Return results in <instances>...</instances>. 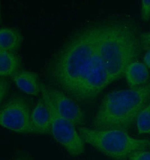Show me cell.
<instances>
[{"label":"cell","instance_id":"6da1fadb","mask_svg":"<svg viewBox=\"0 0 150 160\" xmlns=\"http://www.w3.org/2000/svg\"><path fill=\"white\" fill-rule=\"evenodd\" d=\"M99 21L70 34L51 60L49 75L54 86L74 99L98 46Z\"/></svg>","mask_w":150,"mask_h":160},{"label":"cell","instance_id":"7a4b0ae2","mask_svg":"<svg viewBox=\"0 0 150 160\" xmlns=\"http://www.w3.org/2000/svg\"><path fill=\"white\" fill-rule=\"evenodd\" d=\"M141 34L133 20L99 21L98 52L112 82L124 76L128 66L141 56Z\"/></svg>","mask_w":150,"mask_h":160},{"label":"cell","instance_id":"3957f363","mask_svg":"<svg viewBox=\"0 0 150 160\" xmlns=\"http://www.w3.org/2000/svg\"><path fill=\"white\" fill-rule=\"evenodd\" d=\"M150 101V82L135 89L114 91L102 99L92 121L93 129L126 131Z\"/></svg>","mask_w":150,"mask_h":160},{"label":"cell","instance_id":"277c9868","mask_svg":"<svg viewBox=\"0 0 150 160\" xmlns=\"http://www.w3.org/2000/svg\"><path fill=\"white\" fill-rule=\"evenodd\" d=\"M78 130L86 143L108 158L115 160H128L132 153L148 147L150 140L132 137L121 130H99L84 127Z\"/></svg>","mask_w":150,"mask_h":160},{"label":"cell","instance_id":"5b68a950","mask_svg":"<svg viewBox=\"0 0 150 160\" xmlns=\"http://www.w3.org/2000/svg\"><path fill=\"white\" fill-rule=\"evenodd\" d=\"M41 94L50 108L51 115V132L53 138L72 156H79L85 151V142L76 126L61 117L56 110L45 85L41 83Z\"/></svg>","mask_w":150,"mask_h":160},{"label":"cell","instance_id":"8992f818","mask_svg":"<svg viewBox=\"0 0 150 160\" xmlns=\"http://www.w3.org/2000/svg\"><path fill=\"white\" fill-rule=\"evenodd\" d=\"M30 101L22 95H14L1 104L0 124L2 127L19 134H37L31 120Z\"/></svg>","mask_w":150,"mask_h":160},{"label":"cell","instance_id":"52a82bcc","mask_svg":"<svg viewBox=\"0 0 150 160\" xmlns=\"http://www.w3.org/2000/svg\"><path fill=\"white\" fill-rule=\"evenodd\" d=\"M45 88L58 114L76 127H83L85 116L78 102L58 89L46 86Z\"/></svg>","mask_w":150,"mask_h":160},{"label":"cell","instance_id":"ba28073f","mask_svg":"<svg viewBox=\"0 0 150 160\" xmlns=\"http://www.w3.org/2000/svg\"><path fill=\"white\" fill-rule=\"evenodd\" d=\"M31 120L37 134H51V115L50 108L42 96L32 109Z\"/></svg>","mask_w":150,"mask_h":160},{"label":"cell","instance_id":"9c48e42d","mask_svg":"<svg viewBox=\"0 0 150 160\" xmlns=\"http://www.w3.org/2000/svg\"><path fill=\"white\" fill-rule=\"evenodd\" d=\"M17 87L26 94L37 96L41 93V83L37 74L28 70H19L12 77Z\"/></svg>","mask_w":150,"mask_h":160},{"label":"cell","instance_id":"30bf717a","mask_svg":"<svg viewBox=\"0 0 150 160\" xmlns=\"http://www.w3.org/2000/svg\"><path fill=\"white\" fill-rule=\"evenodd\" d=\"M124 76L131 89L139 88L150 82V74L148 66L139 61L130 64L126 69Z\"/></svg>","mask_w":150,"mask_h":160},{"label":"cell","instance_id":"8fae6325","mask_svg":"<svg viewBox=\"0 0 150 160\" xmlns=\"http://www.w3.org/2000/svg\"><path fill=\"white\" fill-rule=\"evenodd\" d=\"M23 42L22 33L16 28L3 27L0 30V50L12 52L19 50Z\"/></svg>","mask_w":150,"mask_h":160},{"label":"cell","instance_id":"7c38bea8","mask_svg":"<svg viewBox=\"0 0 150 160\" xmlns=\"http://www.w3.org/2000/svg\"><path fill=\"white\" fill-rule=\"evenodd\" d=\"M22 60L12 52L0 50V75L1 78L12 77L19 71Z\"/></svg>","mask_w":150,"mask_h":160},{"label":"cell","instance_id":"4fadbf2b","mask_svg":"<svg viewBox=\"0 0 150 160\" xmlns=\"http://www.w3.org/2000/svg\"><path fill=\"white\" fill-rule=\"evenodd\" d=\"M136 122L139 134L150 135V101L141 111Z\"/></svg>","mask_w":150,"mask_h":160},{"label":"cell","instance_id":"5bb4252c","mask_svg":"<svg viewBox=\"0 0 150 160\" xmlns=\"http://www.w3.org/2000/svg\"><path fill=\"white\" fill-rule=\"evenodd\" d=\"M141 19L144 22L150 19V0L141 1Z\"/></svg>","mask_w":150,"mask_h":160},{"label":"cell","instance_id":"9a60e30c","mask_svg":"<svg viewBox=\"0 0 150 160\" xmlns=\"http://www.w3.org/2000/svg\"><path fill=\"white\" fill-rule=\"evenodd\" d=\"M128 160H150V151L143 149L134 152Z\"/></svg>","mask_w":150,"mask_h":160},{"label":"cell","instance_id":"2e32d148","mask_svg":"<svg viewBox=\"0 0 150 160\" xmlns=\"http://www.w3.org/2000/svg\"><path fill=\"white\" fill-rule=\"evenodd\" d=\"M10 89V83L8 80L1 78L0 82V99L1 103L3 102V100L8 95V91Z\"/></svg>","mask_w":150,"mask_h":160},{"label":"cell","instance_id":"e0dca14e","mask_svg":"<svg viewBox=\"0 0 150 160\" xmlns=\"http://www.w3.org/2000/svg\"><path fill=\"white\" fill-rule=\"evenodd\" d=\"M141 42L143 51H147L150 49V32L141 33Z\"/></svg>","mask_w":150,"mask_h":160},{"label":"cell","instance_id":"ac0fdd59","mask_svg":"<svg viewBox=\"0 0 150 160\" xmlns=\"http://www.w3.org/2000/svg\"><path fill=\"white\" fill-rule=\"evenodd\" d=\"M12 160H34L30 153L25 151H19Z\"/></svg>","mask_w":150,"mask_h":160},{"label":"cell","instance_id":"d6986e66","mask_svg":"<svg viewBox=\"0 0 150 160\" xmlns=\"http://www.w3.org/2000/svg\"><path fill=\"white\" fill-rule=\"evenodd\" d=\"M143 63L150 69V49L147 50L143 58Z\"/></svg>","mask_w":150,"mask_h":160},{"label":"cell","instance_id":"ffe728a7","mask_svg":"<svg viewBox=\"0 0 150 160\" xmlns=\"http://www.w3.org/2000/svg\"><path fill=\"white\" fill-rule=\"evenodd\" d=\"M148 147H149V148H150V142H149V144H148Z\"/></svg>","mask_w":150,"mask_h":160}]
</instances>
